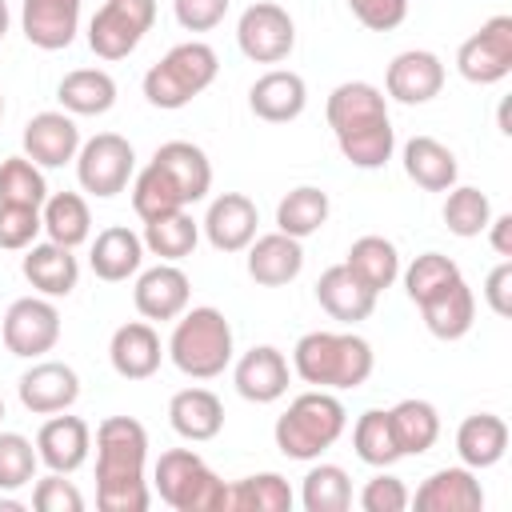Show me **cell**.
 <instances>
[{"label": "cell", "mask_w": 512, "mask_h": 512, "mask_svg": "<svg viewBox=\"0 0 512 512\" xmlns=\"http://www.w3.org/2000/svg\"><path fill=\"white\" fill-rule=\"evenodd\" d=\"M288 376H292V368H288L284 352L272 344L248 348L232 368V384L248 404H276L288 392Z\"/></svg>", "instance_id": "obj_17"}, {"label": "cell", "mask_w": 512, "mask_h": 512, "mask_svg": "<svg viewBox=\"0 0 512 512\" xmlns=\"http://www.w3.org/2000/svg\"><path fill=\"white\" fill-rule=\"evenodd\" d=\"M40 232H44L40 208L4 204V200H0V248H4V252H24V248H32Z\"/></svg>", "instance_id": "obj_47"}, {"label": "cell", "mask_w": 512, "mask_h": 512, "mask_svg": "<svg viewBox=\"0 0 512 512\" xmlns=\"http://www.w3.org/2000/svg\"><path fill=\"white\" fill-rule=\"evenodd\" d=\"M232 352H236L232 324L220 308L200 304L176 316L168 336V356L188 380H216L232 364Z\"/></svg>", "instance_id": "obj_5"}, {"label": "cell", "mask_w": 512, "mask_h": 512, "mask_svg": "<svg viewBox=\"0 0 512 512\" xmlns=\"http://www.w3.org/2000/svg\"><path fill=\"white\" fill-rule=\"evenodd\" d=\"M304 104H308V84H304V76L292 72V68H272V72H264V76L248 88V108H252L260 120H268V124H288V120H296V116L304 112Z\"/></svg>", "instance_id": "obj_24"}, {"label": "cell", "mask_w": 512, "mask_h": 512, "mask_svg": "<svg viewBox=\"0 0 512 512\" xmlns=\"http://www.w3.org/2000/svg\"><path fill=\"white\" fill-rule=\"evenodd\" d=\"M32 508L36 512H80L84 496H80V488L64 472H48L32 488Z\"/></svg>", "instance_id": "obj_48"}, {"label": "cell", "mask_w": 512, "mask_h": 512, "mask_svg": "<svg viewBox=\"0 0 512 512\" xmlns=\"http://www.w3.org/2000/svg\"><path fill=\"white\" fill-rule=\"evenodd\" d=\"M180 208H188L180 188L172 184V176L156 160H148L132 180V212L140 220H156V216H168V212H180Z\"/></svg>", "instance_id": "obj_40"}, {"label": "cell", "mask_w": 512, "mask_h": 512, "mask_svg": "<svg viewBox=\"0 0 512 512\" xmlns=\"http://www.w3.org/2000/svg\"><path fill=\"white\" fill-rule=\"evenodd\" d=\"M388 424H392L400 456H424L440 440V412L428 400H416V396L392 404L388 408Z\"/></svg>", "instance_id": "obj_35"}, {"label": "cell", "mask_w": 512, "mask_h": 512, "mask_svg": "<svg viewBox=\"0 0 512 512\" xmlns=\"http://www.w3.org/2000/svg\"><path fill=\"white\" fill-rule=\"evenodd\" d=\"M80 144L84 140H80V128H76V116H68L64 108L60 112H36L24 124V156L36 160L40 168L72 164Z\"/></svg>", "instance_id": "obj_15"}, {"label": "cell", "mask_w": 512, "mask_h": 512, "mask_svg": "<svg viewBox=\"0 0 512 512\" xmlns=\"http://www.w3.org/2000/svg\"><path fill=\"white\" fill-rule=\"evenodd\" d=\"M324 116H328V128L336 136L340 156L352 168L376 172V168H384L392 160L396 128H392V116H388V96L376 84H368V80L336 84L328 92Z\"/></svg>", "instance_id": "obj_1"}, {"label": "cell", "mask_w": 512, "mask_h": 512, "mask_svg": "<svg viewBox=\"0 0 512 512\" xmlns=\"http://www.w3.org/2000/svg\"><path fill=\"white\" fill-rule=\"evenodd\" d=\"M140 240H144V252H152V256L176 264V260H184V256L196 252V244H200V224L180 208V212L144 220V236H140Z\"/></svg>", "instance_id": "obj_39"}, {"label": "cell", "mask_w": 512, "mask_h": 512, "mask_svg": "<svg viewBox=\"0 0 512 512\" xmlns=\"http://www.w3.org/2000/svg\"><path fill=\"white\" fill-rule=\"evenodd\" d=\"M152 488L176 512H224L228 484L192 448H168L152 468Z\"/></svg>", "instance_id": "obj_7"}, {"label": "cell", "mask_w": 512, "mask_h": 512, "mask_svg": "<svg viewBox=\"0 0 512 512\" xmlns=\"http://www.w3.org/2000/svg\"><path fill=\"white\" fill-rule=\"evenodd\" d=\"M148 432L132 416H104L96 424V504L104 512H144L152 488L144 480Z\"/></svg>", "instance_id": "obj_2"}, {"label": "cell", "mask_w": 512, "mask_h": 512, "mask_svg": "<svg viewBox=\"0 0 512 512\" xmlns=\"http://www.w3.org/2000/svg\"><path fill=\"white\" fill-rule=\"evenodd\" d=\"M408 488H404V480L400 476H392V472H376L364 488H360V508L364 512H404L408 508Z\"/></svg>", "instance_id": "obj_49"}, {"label": "cell", "mask_w": 512, "mask_h": 512, "mask_svg": "<svg viewBox=\"0 0 512 512\" xmlns=\"http://www.w3.org/2000/svg\"><path fill=\"white\" fill-rule=\"evenodd\" d=\"M260 212L244 192H220L204 212V236L216 252H244L256 240Z\"/></svg>", "instance_id": "obj_19"}, {"label": "cell", "mask_w": 512, "mask_h": 512, "mask_svg": "<svg viewBox=\"0 0 512 512\" xmlns=\"http://www.w3.org/2000/svg\"><path fill=\"white\" fill-rule=\"evenodd\" d=\"M220 72V56L212 44L204 40H184L176 48H168L148 72H144V100L152 108L176 112L184 104H192Z\"/></svg>", "instance_id": "obj_6"}, {"label": "cell", "mask_w": 512, "mask_h": 512, "mask_svg": "<svg viewBox=\"0 0 512 512\" xmlns=\"http://www.w3.org/2000/svg\"><path fill=\"white\" fill-rule=\"evenodd\" d=\"M400 160H404V176L424 192H448L460 176L456 152L448 144H440L436 136H412L404 144Z\"/></svg>", "instance_id": "obj_29"}, {"label": "cell", "mask_w": 512, "mask_h": 512, "mask_svg": "<svg viewBox=\"0 0 512 512\" xmlns=\"http://www.w3.org/2000/svg\"><path fill=\"white\" fill-rule=\"evenodd\" d=\"M444 88V60L428 48H408V52H396L388 72H384V92L396 100V104H428L436 100Z\"/></svg>", "instance_id": "obj_13"}, {"label": "cell", "mask_w": 512, "mask_h": 512, "mask_svg": "<svg viewBox=\"0 0 512 512\" xmlns=\"http://www.w3.org/2000/svg\"><path fill=\"white\" fill-rule=\"evenodd\" d=\"M20 28L32 48L60 52L80 32V0H20Z\"/></svg>", "instance_id": "obj_21"}, {"label": "cell", "mask_w": 512, "mask_h": 512, "mask_svg": "<svg viewBox=\"0 0 512 512\" xmlns=\"http://www.w3.org/2000/svg\"><path fill=\"white\" fill-rule=\"evenodd\" d=\"M488 220H492V200H488V192H480V188H472V184H452V188H448L444 224H448L452 236L472 240V236H480V232L488 228Z\"/></svg>", "instance_id": "obj_43"}, {"label": "cell", "mask_w": 512, "mask_h": 512, "mask_svg": "<svg viewBox=\"0 0 512 512\" xmlns=\"http://www.w3.org/2000/svg\"><path fill=\"white\" fill-rule=\"evenodd\" d=\"M348 428V408L328 388L300 392L280 416H276V448L288 460H320Z\"/></svg>", "instance_id": "obj_4"}, {"label": "cell", "mask_w": 512, "mask_h": 512, "mask_svg": "<svg viewBox=\"0 0 512 512\" xmlns=\"http://www.w3.org/2000/svg\"><path fill=\"white\" fill-rule=\"evenodd\" d=\"M408 504H416L420 512H480L484 508V488L476 480L472 468L456 464V468H436L416 496H408Z\"/></svg>", "instance_id": "obj_22"}, {"label": "cell", "mask_w": 512, "mask_h": 512, "mask_svg": "<svg viewBox=\"0 0 512 512\" xmlns=\"http://www.w3.org/2000/svg\"><path fill=\"white\" fill-rule=\"evenodd\" d=\"M348 8L368 32H392L408 16V0H348Z\"/></svg>", "instance_id": "obj_50"}, {"label": "cell", "mask_w": 512, "mask_h": 512, "mask_svg": "<svg viewBox=\"0 0 512 512\" xmlns=\"http://www.w3.org/2000/svg\"><path fill=\"white\" fill-rule=\"evenodd\" d=\"M488 240H492V248H496V256H512V212H504V216H492L488 220Z\"/></svg>", "instance_id": "obj_53"}, {"label": "cell", "mask_w": 512, "mask_h": 512, "mask_svg": "<svg viewBox=\"0 0 512 512\" xmlns=\"http://www.w3.org/2000/svg\"><path fill=\"white\" fill-rule=\"evenodd\" d=\"M20 272H24V280H28L40 296H48V300L72 296V288L80 284V260L72 256V248L56 244V240H40V244L24 248Z\"/></svg>", "instance_id": "obj_23"}, {"label": "cell", "mask_w": 512, "mask_h": 512, "mask_svg": "<svg viewBox=\"0 0 512 512\" xmlns=\"http://www.w3.org/2000/svg\"><path fill=\"white\" fill-rule=\"evenodd\" d=\"M372 344L356 332H304L292 348V372L328 392L360 388L372 376Z\"/></svg>", "instance_id": "obj_3"}, {"label": "cell", "mask_w": 512, "mask_h": 512, "mask_svg": "<svg viewBox=\"0 0 512 512\" xmlns=\"http://www.w3.org/2000/svg\"><path fill=\"white\" fill-rule=\"evenodd\" d=\"M16 392H20V404H24L32 416H52V412H68V408L76 404V396H80V376H76V368L64 364V360H36V364L20 376Z\"/></svg>", "instance_id": "obj_14"}, {"label": "cell", "mask_w": 512, "mask_h": 512, "mask_svg": "<svg viewBox=\"0 0 512 512\" xmlns=\"http://www.w3.org/2000/svg\"><path fill=\"white\" fill-rule=\"evenodd\" d=\"M40 456L36 444L20 432H0V492H16L36 480Z\"/></svg>", "instance_id": "obj_46"}, {"label": "cell", "mask_w": 512, "mask_h": 512, "mask_svg": "<svg viewBox=\"0 0 512 512\" xmlns=\"http://www.w3.org/2000/svg\"><path fill=\"white\" fill-rule=\"evenodd\" d=\"M456 72L468 84H500L512 72V16H488L456 48Z\"/></svg>", "instance_id": "obj_12"}, {"label": "cell", "mask_w": 512, "mask_h": 512, "mask_svg": "<svg viewBox=\"0 0 512 512\" xmlns=\"http://www.w3.org/2000/svg\"><path fill=\"white\" fill-rule=\"evenodd\" d=\"M0 340L20 360H40L60 340V308L48 296H20L0 320Z\"/></svg>", "instance_id": "obj_10"}, {"label": "cell", "mask_w": 512, "mask_h": 512, "mask_svg": "<svg viewBox=\"0 0 512 512\" xmlns=\"http://www.w3.org/2000/svg\"><path fill=\"white\" fill-rule=\"evenodd\" d=\"M156 24V0H104L88 24V48L100 60H124Z\"/></svg>", "instance_id": "obj_8"}, {"label": "cell", "mask_w": 512, "mask_h": 512, "mask_svg": "<svg viewBox=\"0 0 512 512\" xmlns=\"http://www.w3.org/2000/svg\"><path fill=\"white\" fill-rule=\"evenodd\" d=\"M40 220H44L48 240H56L64 248H80L92 236V212L80 192H48Z\"/></svg>", "instance_id": "obj_37"}, {"label": "cell", "mask_w": 512, "mask_h": 512, "mask_svg": "<svg viewBox=\"0 0 512 512\" xmlns=\"http://www.w3.org/2000/svg\"><path fill=\"white\" fill-rule=\"evenodd\" d=\"M0 200L4 204H28V208H44L48 200V180L44 168L28 156H8L0 160Z\"/></svg>", "instance_id": "obj_45"}, {"label": "cell", "mask_w": 512, "mask_h": 512, "mask_svg": "<svg viewBox=\"0 0 512 512\" xmlns=\"http://www.w3.org/2000/svg\"><path fill=\"white\" fill-rule=\"evenodd\" d=\"M328 208H332V204H328V192H324V188L300 184V188H292V192L276 204V232L304 240V236H312V232H320V228L328 224Z\"/></svg>", "instance_id": "obj_38"}, {"label": "cell", "mask_w": 512, "mask_h": 512, "mask_svg": "<svg viewBox=\"0 0 512 512\" xmlns=\"http://www.w3.org/2000/svg\"><path fill=\"white\" fill-rule=\"evenodd\" d=\"M508 452V424L496 412H472L456 428V456L464 468H496Z\"/></svg>", "instance_id": "obj_27"}, {"label": "cell", "mask_w": 512, "mask_h": 512, "mask_svg": "<svg viewBox=\"0 0 512 512\" xmlns=\"http://www.w3.org/2000/svg\"><path fill=\"white\" fill-rule=\"evenodd\" d=\"M132 172H136V152L120 132H96L76 152V180L88 196H100V200L120 196Z\"/></svg>", "instance_id": "obj_9"}, {"label": "cell", "mask_w": 512, "mask_h": 512, "mask_svg": "<svg viewBox=\"0 0 512 512\" xmlns=\"http://www.w3.org/2000/svg\"><path fill=\"white\" fill-rule=\"evenodd\" d=\"M8 24H12V16H8V0H0V40L8 36Z\"/></svg>", "instance_id": "obj_54"}, {"label": "cell", "mask_w": 512, "mask_h": 512, "mask_svg": "<svg viewBox=\"0 0 512 512\" xmlns=\"http://www.w3.org/2000/svg\"><path fill=\"white\" fill-rule=\"evenodd\" d=\"M248 276L260 284V288H284L300 276L304 268V248L296 236H284V232H268V236H256L248 248Z\"/></svg>", "instance_id": "obj_25"}, {"label": "cell", "mask_w": 512, "mask_h": 512, "mask_svg": "<svg viewBox=\"0 0 512 512\" xmlns=\"http://www.w3.org/2000/svg\"><path fill=\"white\" fill-rule=\"evenodd\" d=\"M352 448L368 468H392L400 460L392 424H388V408H368L356 416L352 424Z\"/></svg>", "instance_id": "obj_41"}, {"label": "cell", "mask_w": 512, "mask_h": 512, "mask_svg": "<svg viewBox=\"0 0 512 512\" xmlns=\"http://www.w3.org/2000/svg\"><path fill=\"white\" fill-rule=\"evenodd\" d=\"M400 276H404L408 300L412 304H424V300H432L436 292H444L448 284L460 280V264L452 256H444V252H420Z\"/></svg>", "instance_id": "obj_44"}, {"label": "cell", "mask_w": 512, "mask_h": 512, "mask_svg": "<svg viewBox=\"0 0 512 512\" xmlns=\"http://www.w3.org/2000/svg\"><path fill=\"white\" fill-rule=\"evenodd\" d=\"M304 512H348L352 508V480L340 464H316L300 484Z\"/></svg>", "instance_id": "obj_42"}, {"label": "cell", "mask_w": 512, "mask_h": 512, "mask_svg": "<svg viewBox=\"0 0 512 512\" xmlns=\"http://www.w3.org/2000/svg\"><path fill=\"white\" fill-rule=\"evenodd\" d=\"M56 100L68 116H104L116 104V80L104 68H76L56 84Z\"/></svg>", "instance_id": "obj_33"}, {"label": "cell", "mask_w": 512, "mask_h": 512, "mask_svg": "<svg viewBox=\"0 0 512 512\" xmlns=\"http://www.w3.org/2000/svg\"><path fill=\"white\" fill-rule=\"evenodd\" d=\"M0 116H4V96H0Z\"/></svg>", "instance_id": "obj_56"}, {"label": "cell", "mask_w": 512, "mask_h": 512, "mask_svg": "<svg viewBox=\"0 0 512 512\" xmlns=\"http://www.w3.org/2000/svg\"><path fill=\"white\" fill-rule=\"evenodd\" d=\"M296 496L280 472H256L224 488V512H292Z\"/></svg>", "instance_id": "obj_36"}, {"label": "cell", "mask_w": 512, "mask_h": 512, "mask_svg": "<svg viewBox=\"0 0 512 512\" xmlns=\"http://www.w3.org/2000/svg\"><path fill=\"white\" fill-rule=\"evenodd\" d=\"M228 4L232 0H172V12L184 32H212L224 20Z\"/></svg>", "instance_id": "obj_51"}, {"label": "cell", "mask_w": 512, "mask_h": 512, "mask_svg": "<svg viewBox=\"0 0 512 512\" xmlns=\"http://www.w3.org/2000/svg\"><path fill=\"white\" fill-rule=\"evenodd\" d=\"M420 316H424V328L436 336V340H460L472 332L476 324V296L472 288L464 284V276L456 284H448L444 292H436L432 300L416 304Z\"/></svg>", "instance_id": "obj_32"}, {"label": "cell", "mask_w": 512, "mask_h": 512, "mask_svg": "<svg viewBox=\"0 0 512 512\" xmlns=\"http://www.w3.org/2000/svg\"><path fill=\"white\" fill-rule=\"evenodd\" d=\"M152 160L172 176V184L180 188L184 204H196V200L208 196V188H212V164H208V156H204L200 144H192V140H168V144H160L152 152Z\"/></svg>", "instance_id": "obj_31"}, {"label": "cell", "mask_w": 512, "mask_h": 512, "mask_svg": "<svg viewBox=\"0 0 512 512\" xmlns=\"http://www.w3.org/2000/svg\"><path fill=\"white\" fill-rule=\"evenodd\" d=\"M88 264L108 284H120V280L136 276L140 264H144V240H140V232H132L128 224H108L104 232H96L92 252H88Z\"/></svg>", "instance_id": "obj_28"}, {"label": "cell", "mask_w": 512, "mask_h": 512, "mask_svg": "<svg viewBox=\"0 0 512 512\" xmlns=\"http://www.w3.org/2000/svg\"><path fill=\"white\" fill-rule=\"evenodd\" d=\"M192 300V284L184 276V268L160 260L156 268H144L136 276V288H132V304L144 320H176Z\"/></svg>", "instance_id": "obj_16"}, {"label": "cell", "mask_w": 512, "mask_h": 512, "mask_svg": "<svg viewBox=\"0 0 512 512\" xmlns=\"http://www.w3.org/2000/svg\"><path fill=\"white\" fill-rule=\"evenodd\" d=\"M168 424L180 440H192V444L216 440L224 428V404L212 388H180L168 400Z\"/></svg>", "instance_id": "obj_26"}, {"label": "cell", "mask_w": 512, "mask_h": 512, "mask_svg": "<svg viewBox=\"0 0 512 512\" xmlns=\"http://www.w3.org/2000/svg\"><path fill=\"white\" fill-rule=\"evenodd\" d=\"M0 420H4V396H0Z\"/></svg>", "instance_id": "obj_55"}, {"label": "cell", "mask_w": 512, "mask_h": 512, "mask_svg": "<svg viewBox=\"0 0 512 512\" xmlns=\"http://www.w3.org/2000/svg\"><path fill=\"white\" fill-rule=\"evenodd\" d=\"M108 360H112V372L124 376V380H148L160 372V360H164V344H160V332L152 328V320H128L112 332L108 340Z\"/></svg>", "instance_id": "obj_20"}, {"label": "cell", "mask_w": 512, "mask_h": 512, "mask_svg": "<svg viewBox=\"0 0 512 512\" xmlns=\"http://www.w3.org/2000/svg\"><path fill=\"white\" fill-rule=\"evenodd\" d=\"M316 300H320V308H324L332 320H340V324H360V320H368L372 308H376V292H368L344 264H332V268L320 272V280H316Z\"/></svg>", "instance_id": "obj_30"}, {"label": "cell", "mask_w": 512, "mask_h": 512, "mask_svg": "<svg viewBox=\"0 0 512 512\" xmlns=\"http://www.w3.org/2000/svg\"><path fill=\"white\" fill-rule=\"evenodd\" d=\"M344 268H348L368 292L380 296V292L392 288L396 276H400V252H396V244H392L388 236H360V240H352Z\"/></svg>", "instance_id": "obj_34"}, {"label": "cell", "mask_w": 512, "mask_h": 512, "mask_svg": "<svg viewBox=\"0 0 512 512\" xmlns=\"http://www.w3.org/2000/svg\"><path fill=\"white\" fill-rule=\"evenodd\" d=\"M484 300L496 316H512V260H500L484 276Z\"/></svg>", "instance_id": "obj_52"}, {"label": "cell", "mask_w": 512, "mask_h": 512, "mask_svg": "<svg viewBox=\"0 0 512 512\" xmlns=\"http://www.w3.org/2000/svg\"><path fill=\"white\" fill-rule=\"evenodd\" d=\"M88 448H92V428H88L80 416H68V412H64V416L52 412V416L40 424V432H36V456H40V464H44L48 472L72 476L76 468H84Z\"/></svg>", "instance_id": "obj_18"}, {"label": "cell", "mask_w": 512, "mask_h": 512, "mask_svg": "<svg viewBox=\"0 0 512 512\" xmlns=\"http://www.w3.org/2000/svg\"><path fill=\"white\" fill-rule=\"evenodd\" d=\"M236 44L252 64H280L296 48V24L288 8L272 0H256L236 20Z\"/></svg>", "instance_id": "obj_11"}]
</instances>
